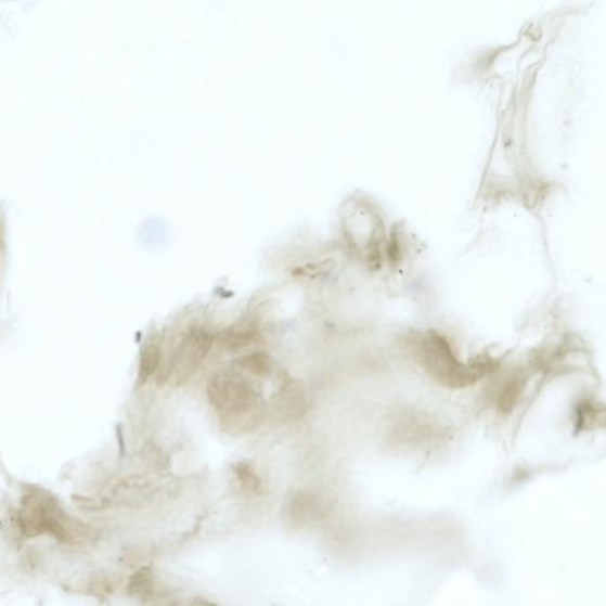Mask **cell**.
<instances>
[{"label":"cell","instance_id":"7a4b0ae2","mask_svg":"<svg viewBox=\"0 0 606 606\" xmlns=\"http://www.w3.org/2000/svg\"><path fill=\"white\" fill-rule=\"evenodd\" d=\"M20 531L27 537L53 536L59 540H76L75 528L57 502L44 492L29 491L23 497L17 515Z\"/></svg>","mask_w":606,"mask_h":606},{"label":"cell","instance_id":"6da1fadb","mask_svg":"<svg viewBox=\"0 0 606 606\" xmlns=\"http://www.w3.org/2000/svg\"><path fill=\"white\" fill-rule=\"evenodd\" d=\"M205 391L223 434L240 437L261 427L265 418L262 397L241 372L216 370L206 382Z\"/></svg>","mask_w":606,"mask_h":606},{"label":"cell","instance_id":"277c9868","mask_svg":"<svg viewBox=\"0 0 606 606\" xmlns=\"http://www.w3.org/2000/svg\"><path fill=\"white\" fill-rule=\"evenodd\" d=\"M416 346L420 363L438 383L460 388L468 382L466 368L462 366L442 335L431 331L424 333Z\"/></svg>","mask_w":606,"mask_h":606},{"label":"cell","instance_id":"9c48e42d","mask_svg":"<svg viewBox=\"0 0 606 606\" xmlns=\"http://www.w3.org/2000/svg\"><path fill=\"white\" fill-rule=\"evenodd\" d=\"M236 480L243 492L257 494L261 491L260 477L248 466L247 463H238L234 469Z\"/></svg>","mask_w":606,"mask_h":606},{"label":"cell","instance_id":"52a82bcc","mask_svg":"<svg viewBox=\"0 0 606 606\" xmlns=\"http://www.w3.org/2000/svg\"><path fill=\"white\" fill-rule=\"evenodd\" d=\"M162 348L156 341L144 345L139 357L138 379L139 386H144L151 378L157 375L162 366Z\"/></svg>","mask_w":606,"mask_h":606},{"label":"cell","instance_id":"5b68a950","mask_svg":"<svg viewBox=\"0 0 606 606\" xmlns=\"http://www.w3.org/2000/svg\"><path fill=\"white\" fill-rule=\"evenodd\" d=\"M328 502L317 492L304 491L296 493L286 506L288 520L294 525L305 526L326 517Z\"/></svg>","mask_w":606,"mask_h":606},{"label":"cell","instance_id":"8992f818","mask_svg":"<svg viewBox=\"0 0 606 606\" xmlns=\"http://www.w3.org/2000/svg\"><path fill=\"white\" fill-rule=\"evenodd\" d=\"M260 339L259 332L253 327L232 326L219 332L216 335L215 344L223 352L238 353L259 344Z\"/></svg>","mask_w":606,"mask_h":606},{"label":"cell","instance_id":"30bf717a","mask_svg":"<svg viewBox=\"0 0 606 606\" xmlns=\"http://www.w3.org/2000/svg\"><path fill=\"white\" fill-rule=\"evenodd\" d=\"M170 606H209V605H205V604H201V603H193V604H189V605H170Z\"/></svg>","mask_w":606,"mask_h":606},{"label":"cell","instance_id":"3957f363","mask_svg":"<svg viewBox=\"0 0 606 606\" xmlns=\"http://www.w3.org/2000/svg\"><path fill=\"white\" fill-rule=\"evenodd\" d=\"M216 335L210 331L193 326L189 328L177 344L169 364L165 369L163 381L173 388H182L202 368L215 344Z\"/></svg>","mask_w":606,"mask_h":606},{"label":"cell","instance_id":"ba28073f","mask_svg":"<svg viewBox=\"0 0 606 606\" xmlns=\"http://www.w3.org/2000/svg\"><path fill=\"white\" fill-rule=\"evenodd\" d=\"M240 372L248 373L255 377H267L272 371V360L263 352H254L242 356L234 361Z\"/></svg>","mask_w":606,"mask_h":606}]
</instances>
